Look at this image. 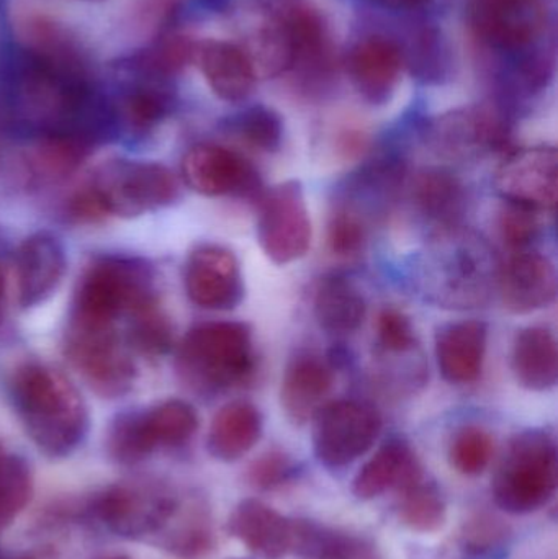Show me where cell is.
Instances as JSON below:
<instances>
[{"instance_id":"1","label":"cell","mask_w":558,"mask_h":559,"mask_svg":"<svg viewBox=\"0 0 558 559\" xmlns=\"http://www.w3.org/2000/svg\"><path fill=\"white\" fill-rule=\"evenodd\" d=\"M500 265L487 239L455 226L432 233L425 248L413 255L409 283L439 308H480L497 293Z\"/></svg>"},{"instance_id":"2","label":"cell","mask_w":558,"mask_h":559,"mask_svg":"<svg viewBox=\"0 0 558 559\" xmlns=\"http://www.w3.org/2000/svg\"><path fill=\"white\" fill-rule=\"evenodd\" d=\"M10 396L26 433L45 455L61 459L84 440L87 407L74 384L55 368L23 364L10 380Z\"/></svg>"},{"instance_id":"3","label":"cell","mask_w":558,"mask_h":559,"mask_svg":"<svg viewBox=\"0 0 558 559\" xmlns=\"http://www.w3.org/2000/svg\"><path fill=\"white\" fill-rule=\"evenodd\" d=\"M180 182L169 167L156 163L107 164L98 169L68 203V215L78 223L107 216L136 218L174 205Z\"/></svg>"},{"instance_id":"4","label":"cell","mask_w":558,"mask_h":559,"mask_svg":"<svg viewBox=\"0 0 558 559\" xmlns=\"http://www.w3.org/2000/svg\"><path fill=\"white\" fill-rule=\"evenodd\" d=\"M177 370L186 384L202 394L248 383L256 371L251 328L238 321L195 325L180 342Z\"/></svg>"},{"instance_id":"5","label":"cell","mask_w":558,"mask_h":559,"mask_svg":"<svg viewBox=\"0 0 558 559\" xmlns=\"http://www.w3.org/2000/svg\"><path fill=\"white\" fill-rule=\"evenodd\" d=\"M153 274L140 259L104 255L94 259L79 277L69 329H117L138 306L154 298Z\"/></svg>"},{"instance_id":"6","label":"cell","mask_w":558,"mask_h":559,"mask_svg":"<svg viewBox=\"0 0 558 559\" xmlns=\"http://www.w3.org/2000/svg\"><path fill=\"white\" fill-rule=\"evenodd\" d=\"M557 483L556 439L546 430H524L511 440L495 475V501L510 514H531L549 504Z\"/></svg>"},{"instance_id":"7","label":"cell","mask_w":558,"mask_h":559,"mask_svg":"<svg viewBox=\"0 0 558 559\" xmlns=\"http://www.w3.org/2000/svg\"><path fill=\"white\" fill-rule=\"evenodd\" d=\"M382 427V416L373 404L328 401L313 419L314 455L327 468L349 466L372 449Z\"/></svg>"},{"instance_id":"8","label":"cell","mask_w":558,"mask_h":559,"mask_svg":"<svg viewBox=\"0 0 558 559\" xmlns=\"http://www.w3.org/2000/svg\"><path fill=\"white\" fill-rule=\"evenodd\" d=\"M258 200L256 236L262 252L277 265L305 258L313 231L301 183L287 180L261 193Z\"/></svg>"},{"instance_id":"9","label":"cell","mask_w":558,"mask_h":559,"mask_svg":"<svg viewBox=\"0 0 558 559\" xmlns=\"http://www.w3.org/2000/svg\"><path fill=\"white\" fill-rule=\"evenodd\" d=\"M66 355L82 380L98 396H123L136 381V367L117 329H68Z\"/></svg>"},{"instance_id":"10","label":"cell","mask_w":558,"mask_h":559,"mask_svg":"<svg viewBox=\"0 0 558 559\" xmlns=\"http://www.w3.org/2000/svg\"><path fill=\"white\" fill-rule=\"evenodd\" d=\"M508 136L503 115L485 105L449 111L426 128V143L436 154L452 160L477 159L504 150Z\"/></svg>"},{"instance_id":"11","label":"cell","mask_w":558,"mask_h":559,"mask_svg":"<svg viewBox=\"0 0 558 559\" xmlns=\"http://www.w3.org/2000/svg\"><path fill=\"white\" fill-rule=\"evenodd\" d=\"M495 189L507 203L554 212L558 193L556 147H523L508 154L495 174Z\"/></svg>"},{"instance_id":"12","label":"cell","mask_w":558,"mask_h":559,"mask_svg":"<svg viewBox=\"0 0 558 559\" xmlns=\"http://www.w3.org/2000/svg\"><path fill=\"white\" fill-rule=\"evenodd\" d=\"M105 525L123 537H144L163 531L179 511L177 499L164 489L117 485L95 502Z\"/></svg>"},{"instance_id":"13","label":"cell","mask_w":558,"mask_h":559,"mask_svg":"<svg viewBox=\"0 0 558 559\" xmlns=\"http://www.w3.org/2000/svg\"><path fill=\"white\" fill-rule=\"evenodd\" d=\"M546 22L543 0H472V28L501 51L530 48L543 36Z\"/></svg>"},{"instance_id":"14","label":"cell","mask_w":558,"mask_h":559,"mask_svg":"<svg viewBox=\"0 0 558 559\" xmlns=\"http://www.w3.org/2000/svg\"><path fill=\"white\" fill-rule=\"evenodd\" d=\"M187 186L205 197H261V179L251 163L219 144H197L182 160Z\"/></svg>"},{"instance_id":"15","label":"cell","mask_w":558,"mask_h":559,"mask_svg":"<svg viewBox=\"0 0 558 559\" xmlns=\"http://www.w3.org/2000/svg\"><path fill=\"white\" fill-rule=\"evenodd\" d=\"M183 283L190 301L209 311H231L245 298L238 259L223 246L193 249L187 259Z\"/></svg>"},{"instance_id":"16","label":"cell","mask_w":558,"mask_h":559,"mask_svg":"<svg viewBox=\"0 0 558 559\" xmlns=\"http://www.w3.org/2000/svg\"><path fill=\"white\" fill-rule=\"evenodd\" d=\"M558 280L554 262L534 249L513 251L500 265L498 289L508 311L530 314L553 305Z\"/></svg>"},{"instance_id":"17","label":"cell","mask_w":558,"mask_h":559,"mask_svg":"<svg viewBox=\"0 0 558 559\" xmlns=\"http://www.w3.org/2000/svg\"><path fill=\"white\" fill-rule=\"evenodd\" d=\"M13 267L20 308H35L58 289L64 277V248L56 236L36 233L16 249Z\"/></svg>"},{"instance_id":"18","label":"cell","mask_w":558,"mask_h":559,"mask_svg":"<svg viewBox=\"0 0 558 559\" xmlns=\"http://www.w3.org/2000/svg\"><path fill=\"white\" fill-rule=\"evenodd\" d=\"M334 384V368L314 352H298L282 377L281 404L294 424L310 423L328 403Z\"/></svg>"},{"instance_id":"19","label":"cell","mask_w":558,"mask_h":559,"mask_svg":"<svg viewBox=\"0 0 558 559\" xmlns=\"http://www.w3.org/2000/svg\"><path fill=\"white\" fill-rule=\"evenodd\" d=\"M488 325L477 319L451 322L436 334V360L448 383L465 386L475 383L484 371Z\"/></svg>"},{"instance_id":"20","label":"cell","mask_w":558,"mask_h":559,"mask_svg":"<svg viewBox=\"0 0 558 559\" xmlns=\"http://www.w3.org/2000/svg\"><path fill=\"white\" fill-rule=\"evenodd\" d=\"M229 532L261 559L294 555L295 519L285 518L258 499L242 501L229 518Z\"/></svg>"},{"instance_id":"21","label":"cell","mask_w":558,"mask_h":559,"mask_svg":"<svg viewBox=\"0 0 558 559\" xmlns=\"http://www.w3.org/2000/svg\"><path fill=\"white\" fill-rule=\"evenodd\" d=\"M359 94L370 104H385L399 84L403 55L392 39L370 36L354 46L347 61Z\"/></svg>"},{"instance_id":"22","label":"cell","mask_w":558,"mask_h":559,"mask_svg":"<svg viewBox=\"0 0 558 559\" xmlns=\"http://www.w3.org/2000/svg\"><path fill=\"white\" fill-rule=\"evenodd\" d=\"M422 479L423 466L412 445L403 439H390L357 473L353 491L370 501L392 489L403 492Z\"/></svg>"},{"instance_id":"23","label":"cell","mask_w":558,"mask_h":559,"mask_svg":"<svg viewBox=\"0 0 558 559\" xmlns=\"http://www.w3.org/2000/svg\"><path fill=\"white\" fill-rule=\"evenodd\" d=\"M239 48L248 56L256 78H275L294 68V38L287 15L272 10H252L251 28L245 46Z\"/></svg>"},{"instance_id":"24","label":"cell","mask_w":558,"mask_h":559,"mask_svg":"<svg viewBox=\"0 0 558 559\" xmlns=\"http://www.w3.org/2000/svg\"><path fill=\"white\" fill-rule=\"evenodd\" d=\"M412 200L423 218L439 229L462 226L468 195L462 180L448 169H423L412 183Z\"/></svg>"},{"instance_id":"25","label":"cell","mask_w":558,"mask_h":559,"mask_svg":"<svg viewBox=\"0 0 558 559\" xmlns=\"http://www.w3.org/2000/svg\"><path fill=\"white\" fill-rule=\"evenodd\" d=\"M195 61L216 97L225 102H242L254 88L256 74L238 45L206 41L197 46Z\"/></svg>"},{"instance_id":"26","label":"cell","mask_w":558,"mask_h":559,"mask_svg":"<svg viewBox=\"0 0 558 559\" xmlns=\"http://www.w3.org/2000/svg\"><path fill=\"white\" fill-rule=\"evenodd\" d=\"M511 368L521 386L530 391H549L558 381L556 335L543 325L521 329L513 342Z\"/></svg>"},{"instance_id":"27","label":"cell","mask_w":558,"mask_h":559,"mask_svg":"<svg viewBox=\"0 0 558 559\" xmlns=\"http://www.w3.org/2000/svg\"><path fill=\"white\" fill-rule=\"evenodd\" d=\"M261 411L248 401H233L213 417L206 447L222 462H236L254 449L262 436Z\"/></svg>"},{"instance_id":"28","label":"cell","mask_w":558,"mask_h":559,"mask_svg":"<svg viewBox=\"0 0 558 559\" xmlns=\"http://www.w3.org/2000/svg\"><path fill=\"white\" fill-rule=\"evenodd\" d=\"M314 318L321 329L334 335L353 334L363 325L367 302L349 278L331 275L321 280L313 299Z\"/></svg>"},{"instance_id":"29","label":"cell","mask_w":558,"mask_h":559,"mask_svg":"<svg viewBox=\"0 0 558 559\" xmlns=\"http://www.w3.org/2000/svg\"><path fill=\"white\" fill-rule=\"evenodd\" d=\"M146 442L157 447H179L189 442L199 429V416L186 401L169 400L140 413Z\"/></svg>"},{"instance_id":"30","label":"cell","mask_w":558,"mask_h":559,"mask_svg":"<svg viewBox=\"0 0 558 559\" xmlns=\"http://www.w3.org/2000/svg\"><path fill=\"white\" fill-rule=\"evenodd\" d=\"M91 144L66 134H45L33 150V173L46 180L64 179L74 173L91 153Z\"/></svg>"},{"instance_id":"31","label":"cell","mask_w":558,"mask_h":559,"mask_svg":"<svg viewBox=\"0 0 558 559\" xmlns=\"http://www.w3.org/2000/svg\"><path fill=\"white\" fill-rule=\"evenodd\" d=\"M128 344L147 357H159L173 345V325L157 296L138 306L128 316Z\"/></svg>"},{"instance_id":"32","label":"cell","mask_w":558,"mask_h":559,"mask_svg":"<svg viewBox=\"0 0 558 559\" xmlns=\"http://www.w3.org/2000/svg\"><path fill=\"white\" fill-rule=\"evenodd\" d=\"M448 509L439 489L425 479L402 492L400 519L419 534L438 532L444 525Z\"/></svg>"},{"instance_id":"33","label":"cell","mask_w":558,"mask_h":559,"mask_svg":"<svg viewBox=\"0 0 558 559\" xmlns=\"http://www.w3.org/2000/svg\"><path fill=\"white\" fill-rule=\"evenodd\" d=\"M32 476L28 466L15 455H7L0 445V531L28 504Z\"/></svg>"},{"instance_id":"34","label":"cell","mask_w":558,"mask_h":559,"mask_svg":"<svg viewBox=\"0 0 558 559\" xmlns=\"http://www.w3.org/2000/svg\"><path fill=\"white\" fill-rule=\"evenodd\" d=\"M495 453V440L484 427L465 426L451 443L452 466L464 476H478L488 468Z\"/></svg>"},{"instance_id":"35","label":"cell","mask_w":558,"mask_h":559,"mask_svg":"<svg viewBox=\"0 0 558 559\" xmlns=\"http://www.w3.org/2000/svg\"><path fill=\"white\" fill-rule=\"evenodd\" d=\"M367 225L363 213L337 205L328 222V248L336 258L353 259L366 248Z\"/></svg>"},{"instance_id":"36","label":"cell","mask_w":558,"mask_h":559,"mask_svg":"<svg viewBox=\"0 0 558 559\" xmlns=\"http://www.w3.org/2000/svg\"><path fill=\"white\" fill-rule=\"evenodd\" d=\"M507 527L487 515L472 519L452 545L449 559H485L504 544Z\"/></svg>"},{"instance_id":"37","label":"cell","mask_w":558,"mask_h":559,"mask_svg":"<svg viewBox=\"0 0 558 559\" xmlns=\"http://www.w3.org/2000/svg\"><path fill=\"white\" fill-rule=\"evenodd\" d=\"M239 136L256 150L274 153L284 140V121L272 108L256 105L239 115L235 123Z\"/></svg>"},{"instance_id":"38","label":"cell","mask_w":558,"mask_h":559,"mask_svg":"<svg viewBox=\"0 0 558 559\" xmlns=\"http://www.w3.org/2000/svg\"><path fill=\"white\" fill-rule=\"evenodd\" d=\"M108 452L117 462L131 465L146 459L153 450L141 429L140 413L121 414L108 432Z\"/></svg>"},{"instance_id":"39","label":"cell","mask_w":558,"mask_h":559,"mask_svg":"<svg viewBox=\"0 0 558 559\" xmlns=\"http://www.w3.org/2000/svg\"><path fill=\"white\" fill-rule=\"evenodd\" d=\"M541 228V212L537 210L507 203V209L501 212V238L513 251L533 249L531 246L539 238Z\"/></svg>"},{"instance_id":"40","label":"cell","mask_w":558,"mask_h":559,"mask_svg":"<svg viewBox=\"0 0 558 559\" xmlns=\"http://www.w3.org/2000/svg\"><path fill=\"white\" fill-rule=\"evenodd\" d=\"M377 342L385 354H409L418 347L415 328L405 312L385 308L377 319Z\"/></svg>"},{"instance_id":"41","label":"cell","mask_w":558,"mask_h":559,"mask_svg":"<svg viewBox=\"0 0 558 559\" xmlns=\"http://www.w3.org/2000/svg\"><path fill=\"white\" fill-rule=\"evenodd\" d=\"M294 473L295 465L290 456L281 450H271L252 463L249 468V481L254 488L271 491L290 481Z\"/></svg>"},{"instance_id":"42","label":"cell","mask_w":558,"mask_h":559,"mask_svg":"<svg viewBox=\"0 0 558 559\" xmlns=\"http://www.w3.org/2000/svg\"><path fill=\"white\" fill-rule=\"evenodd\" d=\"M167 105L163 97L153 92H136L131 95L124 105V117L131 130L143 131L151 130L154 124L159 123L166 115Z\"/></svg>"},{"instance_id":"43","label":"cell","mask_w":558,"mask_h":559,"mask_svg":"<svg viewBox=\"0 0 558 559\" xmlns=\"http://www.w3.org/2000/svg\"><path fill=\"white\" fill-rule=\"evenodd\" d=\"M197 46L189 39L177 36L163 46L157 52V66L163 71L174 72L183 68L187 62L195 59Z\"/></svg>"},{"instance_id":"44","label":"cell","mask_w":558,"mask_h":559,"mask_svg":"<svg viewBox=\"0 0 558 559\" xmlns=\"http://www.w3.org/2000/svg\"><path fill=\"white\" fill-rule=\"evenodd\" d=\"M373 2L379 3V5L387 7V9L405 10L425 5L429 0H373Z\"/></svg>"},{"instance_id":"45","label":"cell","mask_w":558,"mask_h":559,"mask_svg":"<svg viewBox=\"0 0 558 559\" xmlns=\"http://www.w3.org/2000/svg\"><path fill=\"white\" fill-rule=\"evenodd\" d=\"M7 282L5 272H3L2 265H0V325L3 322V316H5V298H7Z\"/></svg>"},{"instance_id":"46","label":"cell","mask_w":558,"mask_h":559,"mask_svg":"<svg viewBox=\"0 0 558 559\" xmlns=\"http://www.w3.org/2000/svg\"><path fill=\"white\" fill-rule=\"evenodd\" d=\"M110 559H128V558H123V557H115V558H110Z\"/></svg>"}]
</instances>
